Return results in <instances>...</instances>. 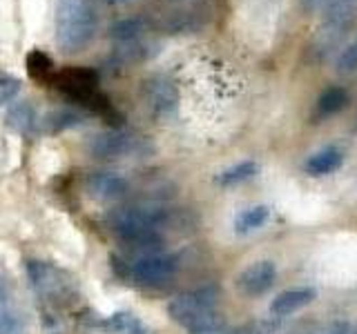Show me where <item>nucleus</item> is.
Here are the masks:
<instances>
[{"instance_id":"obj_1","label":"nucleus","mask_w":357,"mask_h":334,"mask_svg":"<svg viewBox=\"0 0 357 334\" xmlns=\"http://www.w3.org/2000/svg\"><path fill=\"white\" fill-rule=\"evenodd\" d=\"M98 31V16L89 0H56L54 36L56 47L65 56L87 49Z\"/></svg>"},{"instance_id":"obj_2","label":"nucleus","mask_w":357,"mask_h":334,"mask_svg":"<svg viewBox=\"0 0 357 334\" xmlns=\"http://www.w3.org/2000/svg\"><path fill=\"white\" fill-rule=\"evenodd\" d=\"M25 272L31 289L50 303H67L76 296V285L72 276L59 265L40 259H27Z\"/></svg>"},{"instance_id":"obj_3","label":"nucleus","mask_w":357,"mask_h":334,"mask_svg":"<svg viewBox=\"0 0 357 334\" xmlns=\"http://www.w3.org/2000/svg\"><path fill=\"white\" fill-rule=\"evenodd\" d=\"M357 25V0H321V27L315 49L321 58L331 54L346 33Z\"/></svg>"},{"instance_id":"obj_4","label":"nucleus","mask_w":357,"mask_h":334,"mask_svg":"<svg viewBox=\"0 0 357 334\" xmlns=\"http://www.w3.org/2000/svg\"><path fill=\"white\" fill-rule=\"evenodd\" d=\"M219 296H221L219 285H201L197 289H190L185 294L174 296L167 303V315L178 326L192 328L197 321H201L206 315L217 310Z\"/></svg>"},{"instance_id":"obj_5","label":"nucleus","mask_w":357,"mask_h":334,"mask_svg":"<svg viewBox=\"0 0 357 334\" xmlns=\"http://www.w3.org/2000/svg\"><path fill=\"white\" fill-rule=\"evenodd\" d=\"M100 76L92 67H65L61 72H54L52 81L47 85H52L54 89H59L63 96H67L74 103H78L81 107H89V103L100 94L98 89Z\"/></svg>"},{"instance_id":"obj_6","label":"nucleus","mask_w":357,"mask_h":334,"mask_svg":"<svg viewBox=\"0 0 357 334\" xmlns=\"http://www.w3.org/2000/svg\"><path fill=\"white\" fill-rule=\"evenodd\" d=\"M148 150L145 138L137 136L123 127L109 129L103 134H96L89 143V154L98 161H119V159H128V156H137L141 152Z\"/></svg>"},{"instance_id":"obj_7","label":"nucleus","mask_w":357,"mask_h":334,"mask_svg":"<svg viewBox=\"0 0 357 334\" xmlns=\"http://www.w3.org/2000/svg\"><path fill=\"white\" fill-rule=\"evenodd\" d=\"M141 94L145 105H148L150 114L154 118H170L176 114L178 109V89L172 83V78H167L163 74H152L143 81Z\"/></svg>"},{"instance_id":"obj_8","label":"nucleus","mask_w":357,"mask_h":334,"mask_svg":"<svg viewBox=\"0 0 357 334\" xmlns=\"http://www.w3.org/2000/svg\"><path fill=\"white\" fill-rule=\"evenodd\" d=\"M178 270V259L172 254H145L137 256L130 267H128V276L132 278L137 285H161L176 274Z\"/></svg>"},{"instance_id":"obj_9","label":"nucleus","mask_w":357,"mask_h":334,"mask_svg":"<svg viewBox=\"0 0 357 334\" xmlns=\"http://www.w3.org/2000/svg\"><path fill=\"white\" fill-rule=\"evenodd\" d=\"M277 267L273 261H255L237 276V289L243 296H261L275 285Z\"/></svg>"},{"instance_id":"obj_10","label":"nucleus","mask_w":357,"mask_h":334,"mask_svg":"<svg viewBox=\"0 0 357 334\" xmlns=\"http://www.w3.org/2000/svg\"><path fill=\"white\" fill-rule=\"evenodd\" d=\"M85 189L96 200H119L130 192V183L116 172H92L85 178Z\"/></svg>"},{"instance_id":"obj_11","label":"nucleus","mask_w":357,"mask_h":334,"mask_svg":"<svg viewBox=\"0 0 357 334\" xmlns=\"http://www.w3.org/2000/svg\"><path fill=\"white\" fill-rule=\"evenodd\" d=\"M5 125H7V129L20 134V136H36L40 132L38 111L29 100H18V103H14L7 109Z\"/></svg>"},{"instance_id":"obj_12","label":"nucleus","mask_w":357,"mask_h":334,"mask_svg":"<svg viewBox=\"0 0 357 334\" xmlns=\"http://www.w3.org/2000/svg\"><path fill=\"white\" fill-rule=\"evenodd\" d=\"M315 299H317V292L312 287H293V289H286V292L277 294L273 299L271 315L277 317V319L288 317V315H293V312L310 305Z\"/></svg>"},{"instance_id":"obj_13","label":"nucleus","mask_w":357,"mask_h":334,"mask_svg":"<svg viewBox=\"0 0 357 334\" xmlns=\"http://www.w3.org/2000/svg\"><path fill=\"white\" fill-rule=\"evenodd\" d=\"M344 165V152L335 145L317 150L315 154L308 156V161L304 163V172L308 176H328L333 172H337Z\"/></svg>"},{"instance_id":"obj_14","label":"nucleus","mask_w":357,"mask_h":334,"mask_svg":"<svg viewBox=\"0 0 357 334\" xmlns=\"http://www.w3.org/2000/svg\"><path fill=\"white\" fill-rule=\"evenodd\" d=\"M98 328H103L109 334H154L145 323L132 315V312H114L107 319L96 321Z\"/></svg>"},{"instance_id":"obj_15","label":"nucleus","mask_w":357,"mask_h":334,"mask_svg":"<svg viewBox=\"0 0 357 334\" xmlns=\"http://www.w3.org/2000/svg\"><path fill=\"white\" fill-rule=\"evenodd\" d=\"M349 103H351V96L346 92V87L342 85L326 87L315 103V118H331L349 107Z\"/></svg>"},{"instance_id":"obj_16","label":"nucleus","mask_w":357,"mask_h":334,"mask_svg":"<svg viewBox=\"0 0 357 334\" xmlns=\"http://www.w3.org/2000/svg\"><path fill=\"white\" fill-rule=\"evenodd\" d=\"M206 25L204 14H199L197 9H181L167 14L161 22V29L167 33H195Z\"/></svg>"},{"instance_id":"obj_17","label":"nucleus","mask_w":357,"mask_h":334,"mask_svg":"<svg viewBox=\"0 0 357 334\" xmlns=\"http://www.w3.org/2000/svg\"><path fill=\"white\" fill-rule=\"evenodd\" d=\"M145 31H148V20L145 18H123L109 27V38L116 45H130L141 40Z\"/></svg>"},{"instance_id":"obj_18","label":"nucleus","mask_w":357,"mask_h":334,"mask_svg":"<svg viewBox=\"0 0 357 334\" xmlns=\"http://www.w3.org/2000/svg\"><path fill=\"white\" fill-rule=\"evenodd\" d=\"M83 122H85L83 114H78L76 109H70V107H67V109H54V111H50V114L40 120V132L61 134L65 129L83 125Z\"/></svg>"},{"instance_id":"obj_19","label":"nucleus","mask_w":357,"mask_h":334,"mask_svg":"<svg viewBox=\"0 0 357 334\" xmlns=\"http://www.w3.org/2000/svg\"><path fill=\"white\" fill-rule=\"evenodd\" d=\"M271 218V207L268 205H252L248 209H241L234 218V232L237 234H250L255 230L264 228Z\"/></svg>"},{"instance_id":"obj_20","label":"nucleus","mask_w":357,"mask_h":334,"mask_svg":"<svg viewBox=\"0 0 357 334\" xmlns=\"http://www.w3.org/2000/svg\"><path fill=\"white\" fill-rule=\"evenodd\" d=\"M25 67H27V74L33 78V81L45 83L47 85L54 76V58L43 49H31L25 58Z\"/></svg>"},{"instance_id":"obj_21","label":"nucleus","mask_w":357,"mask_h":334,"mask_svg":"<svg viewBox=\"0 0 357 334\" xmlns=\"http://www.w3.org/2000/svg\"><path fill=\"white\" fill-rule=\"evenodd\" d=\"M257 172H259V165H257L255 161H241L237 165L228 167V170H223L217 176V183L221 187H234V185H241L245 181H250Z\"/></svg>"},{"instance_id":"obj_22","label":"nucleus","mask_w":357,"mask_h":334,"mask_svg":"<svg viewBox=\"0 0 357 334\" xmlns=\"http://www.w3.org/2000/svg\"><path fill=\"white\" fill-rule=\"evenodd\" d=\"M337 72L340 74H355L357 72V33L355 38L346 45L337 56Z\"/></svg>"},{"instance_id":"obj_23","label":"nucleus","mask_w":357,"mask_h":334,"mask_svg":"<svg viewBox=\"0 0 357 334\" xmlns=\"http://www.w3.org/2000/svg\"><path fill=\"white\" fill-rule=\"evenodd\" d=\"M20 89H22L20 78L0 72V107L11 103V100H14L20 94Z\"/></svg>"},{"instance_id":"obj_24","label":"nucleus","mask_w":357,"mask_h":334,"mask_svg":"<svg viewBox=\"0 0 357 334\" xmlns=\"http://www.w3.org/2000/svg\"><path fill=\"white\" fill-rule=\"evenodd\" d=\"M20 319L14 315V312L5 310L0 315V334H20Z\"/></svg>"},{"instance_id":"obj_25","label":"nucleus","mask_w":357,"mask_h":334,"mask_svg":"<svg viewBox=\"0 0 357 334\" xmlns=\"http://www.w3.org/2000/svg\"><path fill=\"white\" fill-rule=\"evenodd\" d=\"M353 332V326L351 323H333V326L328 330H324L321 334H351Z\"/></svg>"},{"instance_id":"obj_26","label":"nucleus","mask_w":357,"mask_h":334,"mask_svg":"<svg viewBox=\"0 0 357 334\" xmlns=\"http://www.w3.org/2000/svg\"><path fill=\"white\" fill-rule=\"evenodd\" d=\"M7 310V285H5V278L0 276V315Z\"/></svg>"},{"instance_id":"obj_27","label":"nucleus","mask_w":357,"mask_h":334,"mask_svg":"<svg viewBox=\"0 0 357 334\" xmlns=\"http://www.w3.org/2000/svg\"><path fill=\"white\" fill-rule=\"evenodd\" d=\"M299 7L310 14V11H315L317 7H321V0H299Z\"/></svg>"},{"instance_id":"obj_28","label":"nucleus","mask_w":357,"mask_h":334,"mask_svg":"<svg viewBox=\"0 0 357 334\" xmlns=\"http://www.w3.org/2000/svg\"><path fill=\"white\" fill-rule=\"evenodd\" d=\"M100 3H105V5H128V3H132V0H100Z\"/></svg>"}]
</instances>
